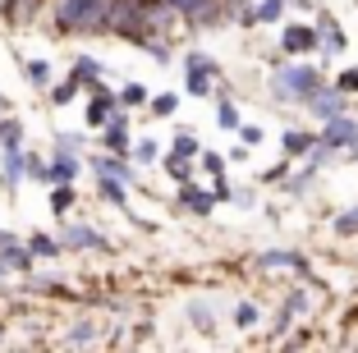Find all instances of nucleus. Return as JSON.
Here are the masks:
<instances>
[{
  "mask_svg": "<svg viewBox=\"0 0 358 353\" xmlns=\"http://www.w3.org/2000/svg\"><path fill=\"white\" fill-rule=\"evenodd\" d=\"M184 87H189V96H211V87H216V83H211V73H193V69H189Z\"/></svg>",
  "mask_w": 358,
  "mask_h": 353,
  "instance_id": "c9c22d12",
  "label": "nucleus"
},
{
  "mask_svg": "<svg viewBox=\"0 0 358 353\" xmlns=\"http://www.w3.org/2000/svg\"><path fill=\"white\" fill-rule=\"evenodd\" d=\"M280 147H285V161H294V156H308V152H313V147H317V138L308 134V129H285Z\"/></svg>",
  "mask_w": 358,
  "mask_h": 353,
  "instance_id": "dca6fc26",
  "label": "nucleus"
},
{
  "mask_svg": "<svg viewBox=\"0 0 358 353\" xmlns=\"http://www.w3.org/2000/svg\"><path fill=\"white\" fill-rule=\"evenodd\" d=\"M322 87H327V78H322L317 64H280V69H271V96L285 106H308Z\"/></svg>",
  "mask_w": 358,
  "mask_h": 353,
  "instance_id": "f257e3e1",
  "label": "nucleus"
},
{
  "mask_svg": "<svg viewBox=\"0 0 358 353\" xmlns=\"http://www.w3.org/2000/svg\"><path fill=\"white\" fill-rule=\"evenodd\" d=\"M253 266H257V271H299V275H308V261L299 257V252H289V248L257 252V257H253Z\"/></svg>",
  "mask_w": 358,
  "mask_h": 353,
  "instance_id": "9d476101",
  "label": "nucleus"
},
{
  "mask_svg": "<svg viewBox=\"0 0 358 353\" xmlns=\"http://www.w3.org/2000/svg\"><path fill=\"white\" fill-rule=\"evenodd\" d=\"M23 78H28V87H37V92H51V64L46 60H28L23 64Z\"/></svg>",
  "mask_w": 358,
  "mask_h": 353,
  "instance_id": "4be33fe9",
  "label": "nucleus"
},
{
  "mask_svg": "<svg viewBox=\"0 0 358 353\" xmlns=\"http://www.w3.org/2000/svg\"><path fill=\"white\" fill-rule=\"evenodd\" d=\"M55 147L69 152V156H78V152H83V134H60V138H55Z\"/></svg>",
  "mask_w": 358,
  "mask_h": 353,
  "instance_id": "ea45409f",
  "label": "nucleus"
},
{
  "mask_svg": "<svg viewBox=\"0 0 358 353\" xmlns=\"http://www.w3.org/2000/svg\"><path fill=\"white\" fill-rule=\"evenodd\" d=\"M230 202H234V207H243V211H248V207H253V193H248V188H239V193H230Z\"/></svg>",
  "mask_w": 358,
  "mask_h": 353,
  "instance_id": "c03bdc74",
  "label": "nucleus"
},
{
  "mask_svg": "<svg viewBox=\"0 0 358 353\" xmlns=\"http://www.w3.org/2000/svg\"><path fill=\"white\" fill-rule=\"evenodd\" d=\"M101 147L106 152H120V156L129 152V115H124V106L110 110V120L101 124Z\"/></svg>",
  "mask_w": 358,
  "mask_h": 353,
  "instance_id": "0eeeda50",
  "label": "nucleus"
},
{
  "mask_svg": "<svg viewBox=\"0 0 358 353\" xmlns=\"http://www.w3.org/2000/svg\"><path fill=\"white\" fill-rule=\"evenodd\" d=\"M308 110L327 124V120H336V115H345L349 110V92H340V87H322V92L308 101Z\"/></svg>",
  "mask_w": 358,
  "mask_h": 353,
  "instance_id": "423d86ee",
  "label": "nucleus"
},
{
  "mask_svg": "<svg viewBox=\"0 0 358 353\" xmlns=\"http://www.w3.org/2000/svg\"><path fill=\"white\" fill-rule=\"evenodd\" d=\"M239 143L257 147V143H262V129H257V124H239Z\"/></svg>",
  "mask_w": 358,
  "mask_h": 353,
  "instance_id": "79ce46f5",
  "label": "nucleus"
},
{
  "mask_svg": "<svg viewBox=\"0 0 358 353\" xmlns=\"http://www.w3.org/2000/svg\"><path fill=\"white\" fill-rule=\"evenodd\" d=\"M19 147H23V124L5 110L0 115V152H19Z\"/></svg>",
  "mask_w": 358,
  "mask_h": 353,
  "instance_id": "aec40b11",
  "label": "nucleus"
},
{
  "mask_svg": "<svg viewBox=\"0 0 358 353\" xmlns=\"http://www.w3.org/2000/svg\"><path fill=\"white\" fill-rule=\"evenodd\" d=\"M74 78H78L83 87H92V92H96V87H101V60H92V55H78V60H74Z\"/></svg>",
  "mask_w": 358,
  "mask_h": 353,
  "instance_id": "412c9836",
  "label": "nucleus"
},
{
  "mask_svg": "<svg viewBox=\"0 0 358 353\" xmlns=\"http://www.w3.org/2000/svg\"><path fill=\"white\" fill-rule=\"evenodd\" d=\"M179 207L189 211V216H211V211H216V193H202L189 179V184H179Z\"/></svg>",
  "mask_w": 358,
  "mask_h": 353,
  "instance_id": "f8f14e48",
  "label": "nucleus"
},
{
  "mask_svg": "<svg viewBox=\"0 0 358 353\" xmlns=\"http://www.w3.org/2000/svg\"><path fill=\"white\" fill-rule=\"evenodd\" d=\"M184 69H193V73H211V78H216V73H221V64L211 60L207 51H189V55H184Z\"/></svg>",
  "mask_w": 358,
  "mask_h": 353,
  "instance_id": "cd10ccee",
  "label": "nucleus"
},
{
  "mask_svg": "<svg viewBox=\"0 0 358 353\" xmlns=\"http://www.w3.org/2000/svg\"><path fill=\"white\" fill-rule=\"evenodd\" d=\"M5 110H10V96H5V92H0V115H5Z\"/></svg>",
  "mask_w": 358,
  "mask_h": 353,
  "instance_id": "49530a36",
  "label": "nucleus"
},
{
  "mask_svg": "<svg viewBox=\"0 0 358 353\" xmlns=\"http://www.w3.org/2000/svg\"><path fill=\"white\" fill-rule=\"evenodd\" d=\"M340 92H349V96L358 92V69H345V73H340Z\"/></svg>",
  "mask_w": 358,
  "mask_h": 353,
  "instance_id": "37998d69",
  "label": "nucleus"
},
{
  "mask_svg": "<svg viewBox=\"0 0 358 353\" xmlns=\"http://www.w3.org/2000/svg\"><path fill=\"white\" fill-rule=\"evenodd\" d=\"M46 175H51V161H42V156L28 152V179L32 184H46Z\"/></svg>",
  "mask_w": 358,
  "mask_h": 353,
  "instance_id": "4c0bfd02",
  "label": "nucleus"
},
{
  "mask_svg": "<svg viewBox=\"0 0 358 353\" xmlns=\"http://www.w3.org/2000/svg\"><path fill=\"white\" fill-rule=\"evenodd\" d=\"M28 179V156L19 152H5V166H0V184H23Z\"/></svg>",
  "mask_w": 358,
  "mask_h": 353,
  "instance_id": "a211bd4d",
  "label": "nucleus"
},
{
  "mask_svg": "<svg viewBox=\"0 0 358 353\" xmlns=\"http://www.w3.org/2000/svg\"><path fill=\"white\" fill-rule=\"evenodd\" d=\"M74 179H78V156H69V152H60V147H55L46 184H74Z\"/></svg>",
  "mask_w": 358,
  "mask_h": 353,
  "instance_id": "2eb2a0df",
  "label": "nucleus"
},
{
  "mask_svg": "<svg viewBox=\"0 0 358 353\" xmlns=\"http://www.w3.org/2000/svg\"><path fill=\"white\" fill-rule=\"evenodd\" d=\"M110 0H55V32H78V37H106Z\"/></svg>",
  "mask_w": 358,
  "mask_h": 353,
  "instance_id": "f03ea898",
  "label": "nucleus"
},
{
  "mask_svg": "<svg viewBox=\"0 0 358 353\" xmlns=\"http://www.w3.org/2000/svg\"><path fill=\"white\" fill-rule=\"evenodd\" d=\"M289 193H294V198H303V193H313V170H303V175H294V184H289Z\"/></svg>",
  "mask_w": 358,
  "mask_h": 353,
  "instance_id": "a19ab883",
  "label": "nucleus"
},
{
  "mask_svg": "<svg viewBox=\"0 0 358 353\" xmlns=\"http://www.w3.org/2000/svg\"><path fill=\"white\" fill-rule=\"evenodd\" d=\"M51 211H55L60 220L74 211V184H51Z\"/></svg>",
  "mask_w": 358,
  "mask_h": 353,
  "instance_id": "393cba45",
  "label": "nucleus"
},
{
  "mask_svg": "<svg viewBox=\"0 0 358 353\" xmlns=\"http://www.w3.org/2000/svg\"><path fill=\"white\" fill-rule=\"evenodd\" d=\"M152 96H148V87L143 83H124L120 87V106H124V110H134V106H148Z\"/></svg>",
  "mask_w": 358,
  "mask_h": 353,
  "instance_id": "7c9ffc66",
  "label": "nucleus"
},
{
  "mask_svg": "<svg viewBox=\"0 0 358 353\" xmlns=\"http://www.w3.org/2000/svg\"><path fill=\"white\" fill-rule=\"evenodd\" d=\"M0 344H5V331H0Z\"/></svg>",
  "mask_w": 358,
  "mask_h": 353,
  "instance_id": "09e8293b",
  "label": "nucleus"
},
{
  "mask_svg": "<svg viewBox=\"0 0 358 353\" xmlns=\"http://www.w3.org/2000/svg\"><path fill=\"white\" fill-rule=\"evenodd\" d=\"M92 170H96V175H110V179H124V184H138L134 166H129L120 152H101V156H92Z\"/></svg>",
  "mask_w": 358,
  "mask_h": 353,
  "instance_id": "ddd939ff",
  "label": "nucleus"
},
{
  "mask_svg": "<svg viewBox=\"0 0 358 353\" xmlns=\"http://www.w3.org/2000/svg\"><path fill=\"white\" fill-rule=\"evenodd\" d=\"M161 166H166V175L175 179V184H189V179H193L189 156H179V152H166V156H161Z\"/></svg>",
  "mask_w": 358,
  "mask_h": 353,
  "instance_id": "5701e85b",
  "label": "nucleus"
},
{
  "mask_svg": "<svg viewBox=\"0 0 358 353\" xmlns=\"http://www.w3.org/2000/svg\"><path fill=\"white\" fill-rule=\"evenodd\" d=\"M317 37H322V51H327V60H336L340 51H345V28H340V19L331 10L317 14Z\"/></svg>",
  "mask_w": 358,
  "mask_h": 353,
  "instance_id": "1a4fd4ad",
  "label": "nucleus"
},
{
  "mask_svg": "<svg viewBox=\"0 0 358 353\" xmlns=\"http://www.w3.org/2000/svg\"><path fill=\"white\" fill-rule=\"evenodd\" d=\"M322 143H327L331 152H345V147L358 143V124L349 115H336V120H327V129H322Z\"/></svg>",
  "mask_w": 358,
  "mask_h": 353,
  "instance_id": "6e6552de",
  "label": "nucleus"
},
{
  "mask_svg": "<svg viewBox=\"0 0 358 353\" xmlns=\"http://www.w3.org/2000/svg\"><path fill=\"white\" fill-rule=\"evenodd\" d=\"M175 106H179L175 92H161V96H152V101H148V110L157 115V120H170V115H175Z\"/></svg>",
  "mask_w": 358,
  "mask_h": 353,
  "instance_id": "f704fd0d",
  "label": "nucleus"
},
{
  "mask_svg": "<svg viewBox=\"0 0 358 353\" xmlns=\"http://www.w3.org/2000/svg\"><path fill=\"white\" fill-rule=\"evenodd\" d=\"M280 14H285V0H262V5H248V14H243L239 23H248V28H253V23H280Z\"/></svg>",
  "mask_w": 358,
  "mask_h": 353,
  "instance_id": "6ab92c4d",
  "label": "nucleus"
},
{
  "mask_svg": "<svg viewBox=\"0 0 358 353\" xmlns=\"http://www.w3.org/2000/svg\"><path fill=\"white\" fill-rule=\"evenodd\" d=\"M285 175H289V166H275V170H266V184H280Z\"/></svg>",
  "mask_w": 358,
  "mask_h": 353,
  "instance_id": "a18cd8bd",
  "label": "nucleus"
},
{
  "mask_svg": "<svg viewBox=\"0 0 358 353\" xmlns=\"http://www.w3.org/2000/svg\"><path fill=\"white\" fill-rule=\"evenodd\" d=\"M170 152H179V156H189V161H193V156H202V143L193 138V129H179V134H175V147H170Z\"/></svg>",
  "mask_w": 358,
  "mask_h": 353,
  "instance_id": "2f4dec72",
  "label": "nucleus"
},
{
  "mask_svg": "<svg viewBox=\"0 0 358 353\" xmlns=\"http://www.w3.org/2000/svg\"><path fill=\"white\" fill-rule=\"evenodd\" d=\"M60 239V248L64 252H83V248H106V239L96 234V229H87V225H69V216H64V229L55 234Z\"/></svg>",
  "mask_w": 358,
  "mask_h": 353,
  "instance_id": "39448f33",
  "label": "nucleus"
},
{
  "mask_svg": "<svg viewBox=\"0 0 358 353\" xmlns=\"http://www.w3.org/2000/svg\"><path fill=\"white\" fill-rule=\"evenodd\" d=\"M0 14H5L10 28H28V23H37V14H42V0H5Z\"/></svg>",
  "mask_w": 358,
  "mask_h": 353,
  "instance_id": "4468645a",
  "label": "nucleus"
},
{
  "mask_svg": "<svg viewBox=\"0 0 358 353\" xmlns=\"http://www.w3.org/2000/svg\"><path fill=\"white\" fill-rule=\"evenodd\" d=\"M184 19V14L170 5V0H143V23H148V32H157V37H170V28Z\"/></svg>",
  "mask_w": 358,
  "mask_h": 353,
  "instance_id": "20e7f679",
  "label": "nucleus"
},
{
  "mask_svg": "<svg viewBox=\"0 0 358 353\" xmlns=\"http://www.w3.org/2000/svg\"><path fill=\"white\" fill-rule=\"evenodd\" d=\"M124 179H110V175H96V193H101V198L106 202H115V207H124V202H129V193H124Z\"/></svg>",
  "mask_w": 358,
  "mask_h": 353,
  "instance_id": "b1692460",
  "label": "nucleus"
},
{
  "mask_svg": "<svg viewBox=\"0 0 358 353\" xmlns=\"http://www.w3.org/2000/svg\"><path fill=\"white\" fill-rule=\"evenodd\" d=\"M5 275H10V266H5V261H0V280H5Z\"/></svg>",
  "mask_w": 358,
  "mask_h": 353,
  "instance_id": "de8ad7c7",
  "label": "nucleus"
},
{
  "mask_svg": "<svg viewBox=\"0 0 358 353\" xmlns=\"http://www.w3.org/2000/svg\"><path fill=\"white\" fill-rule=\"evenodd\" d=\"M0 261H5V266L10 271H32V252H28V243H19L14 239V234H5V229H0Z\"/></svg>",
  "mask_w": 358,
  "mask_h": 353,
  "instance_id": "9b49d317",
  "label": "nucleus"
},
{
  "mask_svg": "<svg viewBox=\"0 0 358 353\" xmlns=\"http://www.w3.org/2000/svg\"><path fill=\"white\" fill-rule=\"evenodd\" d=\"M331 225H336V234H340V239H354V234H358V207L340 211V216L331 220Z\"/></svg>",
  "mask_w": 358,
  "mask_h": 353,
  "instance_id": "72a5a7b5",
  "label": "nucleus"
},
{
  "mask_svg": "<svg viewBox=\"0 0 358 353\" xmlns=\"http://www.w3.org/2000/svg\"><path fill=\"white\" fill-rule=\"evenodd\" d=\"M134 161H138V166H152V161H161L157 138H138V143H134Z\"/></svg>",
  "mask_w": 358,
  "mask_h": 353,
  "instance_id": "473e14b6",
  "label": "nucleus"
},
{
  "mask_svg": "<svg viewBox=\"0 0 358 353\" xmlns=\"http://www.w3.org/2000/svg\"><path fill=\"white\" fill-rule=\"evenodd\" d=\"M234 326H239V331H257V326H262L257 303H239V308H234Z\"/></svg>",
  "mask_w": 358,
  "mask_h": 353,
  "instance_id": "c85d7f7f",
  "label": "nucleus"
},
{
  "mask_svg": "<svg viewBox=\"0 0 358 353\" xmlns=\"http://www.w3.org/2000/svg\"><path fill=\"white\" fill-rule=\"evenodd\" d=\"M280 51L285 55H313V51H322V37H317L313 23H285L280 28Z\"/></svg>",
  "mask_w": 358,
  "mask_h": 353,
  "instance_id": "7ed1b4c3",
  "label": "nucleus"
},
{
  "mask_svg": "<svg viewBox=\"0 0 358 353\" xmlns=\"http://www.w3.org/2000/svg\"><path fill=\"white\" fill-rule=\"evenodd\" d=\"M189 317L198 322V331H216V312L207 303H189Z\"/></svg>",
  "mask_w": 358,
  "mask_h": 353,
  "instance_id": "e433bc0d",
  "label": "nucleus"
},
{
  "mask_svg": "<svg viewBox=\"0 0 358 353\" xmlns=\"http://www.w3.org/2000/svg\"><path fill=\"white\" fill-rule=\"evenodd\" d=\"M202 170H207L211 179H225V156L221 152H202Z\"/></svg>",
  "mask_w": 358,
  "mask_h": 353,
  "instance_id": "58836bf2",
  "label": "nucleus"
},
{
  "mask_svg": "<svg viewBox=\"0 0 358 353\" xmlns=\"http://www.w3.org/2000/svg\"><path fill=\"white\" fill-rule=\"evenodd\" d=\"M216 124H221V129H230V134H239V124H243V120H239V110H234V101H230V96H225V101H216Z\"/></svg>",
  "mask_w": 358,
  "mask_h": 353,
  "instance_id": "c756f323",
  "label": "nucleus"
},
{
  "mask_svg": "<svg viewBox=\"0 0 358 353\" xmlns=\"http://www.w3.org/2000/svg\"><path fill=\"white\" fill-rule=\"evenodd\" d=\"M78 92H83V83H78L74 73H69L64 83H55V87H51V106H69V101H74Z\"/></svg>",
  "mask_w": 358,
  "mask_h": 353,
  "instance_id": "bb28decb",
  "label": "nucleus"
},
{
  "mask_svg": "<svg viewBox=\"0 0 358 353\" xmlns=\"http://www.w3.org/2000/svg\"><path fill=\"white\" fill-rule=\"evenodd\" d=\"M23 243H28V252H32V257H60V239H51V234H28V239H23Z\"/></svg>",
  "mask_w": 358,
  "mask_h": 353,
  "instance_id": "a878e982",
  "label": "nucleus"
},
{
  "mask_svg": "<svg viewBox=\"0 0 358 353\" xmlns=\"http://www.w3.org/2000/svg\"><path fill=\"white\" fill-rule=\"evenodd\" d=\"M69 344H74V349H87V344H101V326H96L92 317H78V322L69 326Z\"/></svg>",
  "mask_w": 358,
  "mask_h": 353,
  "instance_id": "f3484780",
  "label": "nucleus"
}]
</instances>
